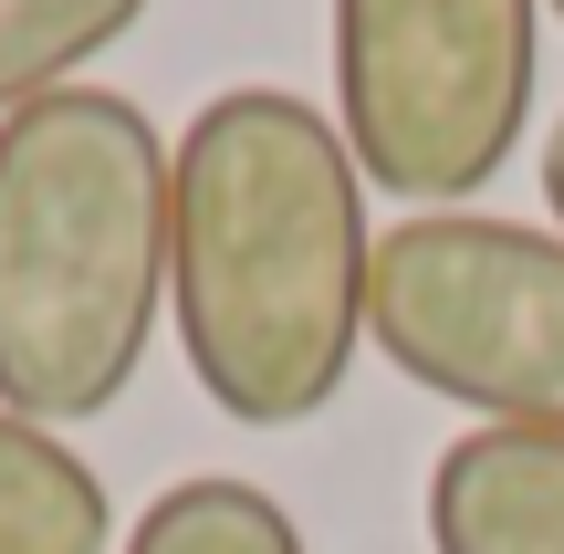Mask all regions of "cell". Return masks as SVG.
Returning <instances> with one entry per match:
<instances>
[{
  "instance_id": "6da1fadb",
  "label": "cell",
  "mask_w": 564,
  "mask_h": 554,
  "mask_svg": "<svg viewBox=\"0 0 564 554\" xmlns=\"http://www.w3.org/2000/svg\"><path fill=\"white\" fill-rule=\"evenodd\" d=\"M366 167L324 105L220 84L167 157V293L199 398L241 430H303L366 356Z\"/></svg>"
},
{
  "instance_id": "7a4b0ae2",
  "label": "cell",
  "mask_w": 564,
  "mask_h": 554,
  "mask_svg": "<svg viewBox=\"0 0 564 554\" xmlns=\"http://www.w3.org/2000/svg\"><path fill=\"white\" fill-rule=\"evenodd\" d=\"M167 304V137L116 84L0 116V409L74 430L126 398Z\"/></svg>"
},
{
  "instance_id": "3957f363",
  "label": "cell",
  "mask_w": 564,
  "mask_h": 554,
  "mask_svg": "<svg viewBox=\"0 0 564 554\" xmlns=\"http://www.w3.org/2000/svg\"><path fill=\"white\" fill-rule=\"evenodd\" d=\"M544 0H335V126L366 188L460 209L533 126Z\"/></svg>"
},
{
  "instance_id": "277c9868",
  "label": "cell",
  "mask_w": 564,
  "mask_h": 554,
  "mask_svg": "<svg viewBox=\"0 0 564 554\" xmlns=\"http://www.w3.org/2000/svg\"><path fill=\"white\" fill-rule=\"evenodd\" d=\"M366 346L491 430H564V230L419 209L377 230Z\"/></svg>"
},
{
  "instance_id": "5b68a950",
  "label": "cell",
  "mask_w": 564,
  "mask_h": 554,
  "mask_svg": "<svg viewBox=\"0 0 564 554\" xmlns=\"http://www.w3.org/2000/svg\"><path fill=\"white\" fill-rule=\"evenodd\" d=\"M429 554H564V430H460L429 471Z\"/></svg>"
},
{
  "instance_id": "8992f818",
  "label": "cell",
  "mask_w": 564,
  "mask_h": 554,
  "mask_svg": "<svg viewBox=\"0 0 564 554\" xmlns=\"http://www.w3.org/2000/svg\"><path fill=\"white\" fill-rule=\"evenodd\" d=\"M105 544H116L105 471L63 430L0 409V554H105Z\"/></svg>"
},
{
  "instance_id": "52a82bcc",
  "label": "cell",
  "mask_w": 564,
  "mask_h": 554,
  "mask_svg": "<svg viewBox=\"0 0 564 554\" xmlns=\"http://www.w3.org/2000/svg\"><path fill=\"white\" fill-rule=\"evenodd\" d=\"M116 554H303V523L241 471H188L126 523Z\"/></svg>"
},
{
  "instance_id": "ba28073f",
  "label": "cell",
  "mask_w": 564,
  "mask_h": 554,
  "mask_svg": "<svg viewBox=\"0 0 564 554\" xmlns=\"http://www.w3.org/2000/svg\"><path fill=\"white\" fill-rule=\"evenodd\" d=\"M147 21V0H0V116L84 84V63L116 53Z\"/></svg>"
},
{
  "instance_id": "9c48e42d",
  "label": "cell",
  "mask_w": 564,
  "mask_h": 554,
  "mask_svg": "<svg viewBox=\"0 0 564 554\" xmlns=\"http://www.w3.org/2000/svg\"><path fill=\"white\" fill-rule=\"evenodd\" d=\"M544 199H554V230H564V116H554V137H544Z\"/></svg>"
},
{
  "instance_id": "30bf717a",
  "label": "cell",
  "mask_w": 564,
  "mask_h": 554,
  "mask_svg": "<svg viewBox=\"0 0 564 554\" xmlns=\"http://www.w3.org/2000/svg\"><path fill=\"white\" fill-rule=\"evenodd\" d=\"M544 11H554V21H564V0H544Z\"/></svg>"
}]
</instances>
